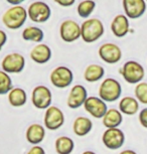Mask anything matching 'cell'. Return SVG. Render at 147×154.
Listing matches in <instances>:
<instances>
[{"mask_svg": "<svg viewBox=\"0 0 147 154\" xmlns=\"http://www.w3.org/2000/svg\"><path fill=\"white\" fill-rule=\"evenodd\" d=\"M105 32L103 22L98 18H88L81 25V38L85 42L92 43L100 39Z\"/></svg>", "mask_w": 147, "mask_h": 154, "instance_id": "obj_1", "label": "cell"}, {"mask_svg": "<svg viewBox=\"0 0 147 154\" xmlns=\"http://www.w3.org/2000/svg\"><path fill=\"white\" fill-rule=\"evenodd\" d=\"M27 10L23 6L16 5L7 9L2 15V22L9 29L16 30L22 27L27 19Z\"/></svg>", "mask_w": 147, "mask_h": 154, "instance_id": "obj_2", "label": "cell"}, {"mask_svg": "<svg viewBox=\"0 0 147 154\" xmlns=\"http://www.w3.org/2000/svg\"><path fill=\"white\" fill-rule=\"evenodd\" d=\"M98 94L104 102L113 103L120 98L121 94H122V87L117 80L107 78L101 83Z\"/></svg>", "mask_w": 147, "mask_h": 154, "instance_id": "obj_3", "label": "cell"}, {"mask_svg": "<svg viewBox=\"0 0 147 154\" xmlns=\"http://www.w3.org/2000/svg\"><path fill=\"white\" fill-rule=\"evenodd\" d=\"M120 74L128 84L137 85L144 79L145 71L142 65H140L139 63L135 60H128L124 63L122 69H120Z\"/></svg>", "mask_w": 147, "mask_h": 154, "instance_id": "obj_4", "label": "cell"}, {"mask_svg": "<svg viewBox=\"0 0 147 154\" xmlns=\"http://www.w3.org/2000/svg\"><path fill=\"white\" fill-rule=\"evenodd\" d=\"M51 83L57 89H66L72 85L74 81V74L70 69L60 66L54 69L50 75Z\"/></svg>", "mask_w": 147, "mask_h": 154, "instance_id": "obj_5", "label": "cell"}, {"mask_svg": "<svg viewBox=\"0 0 147 154\" xmlns=\"http://www.w3.org/2000/svg\"><path fill=\"white\" fill-rule=\"evenodd\" d=\"M28 17L35 23H44L51 18V7L42 1H35L29 5L27 9Z\"/></svg>", "mask_w": 147, "mask_h": 154, "instance_id": "obj_6", "label": "cell"}, {"mask_svg": "<svg viewBox=\"0 0 147 154\" xmlns=\"http://www.w3.org/2000/svg\"><path fill=\"white\" fill-rule=\"evenodd\" d=\"M2 71L7 74H19L25 68V59L22 54L12 53L3 57L1 62Z\"/></svg>", "mask_w": 147, "mask_h": 154, "instance_id": "obj_7", "label": "cell"}, {"mask_svg": "<svg viewBox=\"0 0 147 154\" xmlns=\"http://www.w3.org/2000/svg\"><path fill=\"white\" fill-rule=\"evenodd\" d=\"M102 142L108 149H120L125 142V134L119 128H109L103 133Z\"/></svg>", "mask_w": 147, "mask_h": 154, "instance_id": "obj_8", "label": "cell"}, {"mask_svg": "<svg viewBox=\"0 0 147 154\" xmlns=\"http://www.w3.org/2000/svg\"><path fill=\"white\" fill-rule=\"evenodd\" d=\"M53 95L51 90L45 86H37L32 90L31 102L35 108L39 110H47L51 105Z\"/></svg>", "mask_w": 147, "mask_h": 154, "instance_id": "obj_9", "label": "cell"}, {"mask_svg": "<svg viewBox=\"0 0 147 154\" xmlns=\"http://www.w3.org/2000/svg\"><path fill=\"white\" fill-rule=\"evenodd\" d=\"M44 127L51 131L60 129L65 124L64 112L56 106L48 107L44 113Z\"/></svg>", "mask_w": 147, "mask_h": 154, "instance_id": "obj_10", "label": "cell"}, {"mask_svg": "<svg viewBox=\"0 0 147 154\" xmlns=\"http://www.w3.org/2000/svg\"><path fill=\"white\" fill-rule=\"evenodd\" d=\"M99 57L101 60L109 65H114V63H119L122 59V51L121 48L115 43L107 42L103 43L99 48L98 51Z\"/></svg>", "mask_w": 147, "mask_h": 154, "instance_id": "obj_11", "label": "cell"}, {"mask_svg": "<svg viewBox=\"0 0 147 154\" xmlns=\"http://www.w3.org/2000/svg\"><path fill=\"white\" fill-rule=\"evenodd\" d=\"M84 108L86 112H88L92 117L96 119H103L106 112L108 111L106 102H104L100 97H94V96L87 98L84 104Z\"/></svg>", "mask_w": 147, "mask_h": 154, "instance_id": "obj_12", "label": "cell"}, {"mask_svg": "<svg viewBox=\"0 0 147 154\" xmlns=\"http://www.w3.org/2000/svg\"><path fill=\"white\" fill-rule=\"evenodd\" d=\"M60 35L66 42H74L81 37V26L78 22L67 19L60 26Z\"/></svg>", "mask_w": 147, "mask_h": 154, "instance_id": "obj_13", "label": "cell"}, {"mask_svg": "<svg viewBox=\"0 0 147 154\" xmlns=\"http://www.w3.org/2000/svg\"><path fill=\"white\" fill-rule=\"evenodd\" d=\"M123 9L128 18L137 19L145 13L146 1L145 0H123Z\"/></svg>", "mask_w": 147, "mask_h": 154, "instance_id": "obj_14", "label": "cell"}, {"mask_svg": "<svg viewBox=\"0 0 147 154\" xmlns=\"http://www.w3.org/2000/svg\"><path fill=\"white\" fill-rule=\"evenodd\" d=\"M88 98V92L82 85H76L72 88L67 100V105L71 109H78L84 106Z\"/></svg>", "mask_w": 147, "mask_h": 154, "instance_id": "obj_15", "label": "cell"}, {"mask_svg": "<svg viewBox=\"0 0 147 154\" xmlns=\"http://www.w3.org/2000/svg\"><path fill=\"white\" fill-rule=\"evenodd\" d=\"M130 24H129L128 17L124 14H118L114 17L111 22V30L112 33L116 37H124L129 32Z\"/></svg>", "mask_w": 147, "mask_h": 154, "instance_id": "obj_16", "label": "cell"}, {"mask_svg": "<svg viewBox=\"0 0 147 154\" xmlns=\"http://www.w3.org/2000/svg\"><path fill=\"white\" fill-rule=\"evenodd\" d=\"M30 59L38 65H44L51 59V49L44 43H38L30 51Z\"/></svg>", "mask_w": 147, "mask_h": 154, "instance_id": "obj_17", "label": "cell"}, {"mask_svg": "<svg viewBox=\"0 0 147 154\" xmlns=\"http://www.w3.org/2000/svg\"><path fill=\"white\" fill-rule=\"evenodd\" d=\"M45 137V129L40 124L34 123L28 126L25 132V138L28 143L34 145H38L44 141Z\"/></svg>", "mask_w": 147, "mask_h": 154, "instance_id": "obj_18", "label": "cell"}, {"mask_svg": "<svg viewBox=\"0 0 147 154\" xmlns=\"http://www.w3.org/2000/svg\"><path fill=\"white\" fill-rule=\"evenodd\" d=\"M92 128H93V122L91 121V119L84 117V116H80L75 119L73 131L79 137H84V136L88 135L91 132Z\"/></svg>", "mask_w": 147, "mask_h": 154, "instance_id": "obj_19", "label": "cell"}, {"mask_svg": "<svg viewBox=\"0 0 147 154\" xmlns=\"http://www.w3.org/2000/svg\"><path fill=\"white\" fill-rule=\"evenodd\" d=\"M119 111L124 115L132 116L139 111V102L136 98L126 96L119 102Z\"/></svg>", "mask_w": 147, "mask_h": 154, "instance_id": "obj_20", "label": "cell"}, {"mask_svg": "<svg viewBox=\"0 0 147 154\" xmlns=\"http://www.w3.org/2000/svg\"><path fill=\"white\" fill-rule=\"evenodd\" d=\"M103 125L107 129L109 128H118L123 122V115L119 110L111 108L108 109L105 116L102 119Z\"/></svg>", "mask_w": 147, "mask_h": 154, "instance_id": "obj_21", "label": "cell"}, {"mask_svg": "<svg viewBox=\"0 0 147 154\" xmlns=\"http://www.w3.org/2000/svg\"><path fill=\"white\" fill-rule=\"evenodd\" d=\"M105 75V69L97 63L89 65L84 72V79L89 83H96Z\"/></svg>", "mask_w": 147, "mask_h": 154, "instance_id": "obj_22", "label": "cell"}, {"mask_svg": "<svg viewBox=\"0 0 147 154\" xmlns=\"http://www.w3.org/2000/svg\"><path fill=\"white\" fill-rule=\"evenodd\" d=\"M27 95L26 92L21 88H13L8 93V102L12 107L19 108L26 104Z\"/></svg>", "mask_w": 147, "mask_h": 154, "instance_id": "obj_23", "label": "cell"}, {"mask_svg": "<svg viewBox=\"0 0 147 154\" xmlns=\"http://www.w3.org/2000/svg\"><path fill=\"white\" fill-rule=\"evenodd\" d=\"M56 151L57 154H71L74 151V140L68 136H60L57 138L54 143Z\"/></svg>", "mask_w": 147, "mask_h": 154, "instance_id": "obj_24", "label": "cell"}, {"mask_svg": "<svg viewBox=\"0 0 147 154\" xmlns=\"http://www.w3.org/2000/svg\"><path fill=\"white\" fill-rule=\"evenodd\" d=\"M44 31L39 27L36 26H28L25 27L22 31V38L26 42H32L36 43H40L44 39Z\"/></svg>", "mask_w": 147, "mask_h": 154, "instance_id": "obj_25", "label": "cell"}, {"mask_svg": "<svg viewBox=\"0 0 147 154\" xmlns=\"http://www.w3.org/2000/svg\"><path fill=\"white\" fill-rule=\"evenodd\" d=\"M96 8V2L94 0H83L77 7L78 14L82 18H88Z\"/></svg>", "mask_w": 147, "mask_h": 154, "instance_id": "obj_26", "label": "cell"}, {"mask_svg": "<svg viewBox=\"0 0 147 154\" xmlns=\"http://www.w3.org/2000/svg\"><path fill=\"white\" fill-rule=\"evenodd\" d=\"M12 89V80L9 74L4 71H0V95H6Z\"/></svg>", "mask_w": 147, "mask_h": 154, "instance_id": "obj_27", "label": "cell"}, {"mask_svg": "<svg viewBox=\"0 0 147 154\" xmlns=\"http://www.w3.org/2000/svg\"><path fill=\"white\" fill-rule=\"evenodd\" d=\"M134 94L139 103L147 105V83L141 82L137 84L134 89Z\"/></svg>", "mask_w": 147, "mask_h": 154, "instance_id": "obj_28", "label": "cell"}, {"mask_svg": "<svg viewBox=\"0 0 147 154\" xmlns=\"http://www.w3.org/2000/svg\"><path fill=\"white\" fill-rule=\"evenodd\" d=\"M138 119H139L141 126L144 127L145 129H147V108H144L141 110Z\"/></svg>", "mask_w": 147, "mask_h": 154, "instance_id": "obj_29", "label": "cell"}, {"mask_svg": "<svg viewBox=\"0 0 147 154\" xmlns=\"http://www.w3.org/2000/svg\"><path fill=\"white\" fill-rule=\"evenodd\" d=\"M26 154H45L44 149L39 145H34L28 150V152Z\"/></svg>", "mask_w": 147, "mask_h": 154, "instance_id": "obj_30", "label": "cell"}, {"mask_svg": "<svg viewBox=\"0 0 147 154\" xmlns=\"http://www.w3.org/2000/svg\"><path fill=\"white\" fill-rule=\"evenodd\" d=\"M54 2L57 3L60 6H63V7H70L72 5L75 4L76 0H54Z\"/></svg>", "mask_w": 147, "mask_h": 154, "instance_id": "obj_31", "label": "cell"}, {"mask_svg": "<svg viewBox=\"0 0 147 154\" xmlns=\"http://www.w3.org/2000/svg\"><path fill=\"white\" fill-rule=\"evenodd\" d=\"M6 42H7V34L5 33V31L0 29V51L3 48Z\"/></svg>", "mask_w": 147, "mask_h": 154, "instance_id": "obj_32", "label": "cell"}, {"mask_svg": "<svg viewBox=\"0 0 147 154\" xmlns=\"http://www.w3.org/2000/svg\"><path fill=\"white\" fill-rule=\"evenodd\" d=\"M9 4L13 5V6H16V5H20L22 2H24L25 0H6Z\"/></svg>", "mask_w": 147, "mask_h": 154, "instance_id": "obj_33", "label": "cell"}, {"mask_svg": "<svg viewBox=\"0 0 147 154\" xmlns=\"http://www.w3.org/2000/svg\"><path fill=\"white\" fill-rule=\"evenodd\" d=\"M119 154H137L135 151L133 150H130V149H127V150H123V151H121V152Z\"/></svg>", "mask_w": 147, "mask_h": 154, "instance_id": "obj_34", "label": "cell"}, {"mask_svg": "<svg viewBox=\"0 0 147 154\" xmlns=\"http://www.w3.org/2000/svg\"><path fill=\"white\" fill-rule=\"evenodd\" d=\"M82 154H96V153L93 152V151H84Z\"/></svg>", "mask_w": 147, "mask_h": 154, "instance_id": "obj_35", "label": "cell"}, {"mask_svg": "<svg viewBox=\"0 0 147 154\" xmlns=\"http://www.w3.org/2000/svg\"><path fill=\"white\" fill-rule=\"evenodd\" d=\"M145 1H147V0H145Z\"/></svg>", "mask_w": 147, "mask_h": 154, "instance_id": "obj_36", "label": "cell"}]
</instances>
